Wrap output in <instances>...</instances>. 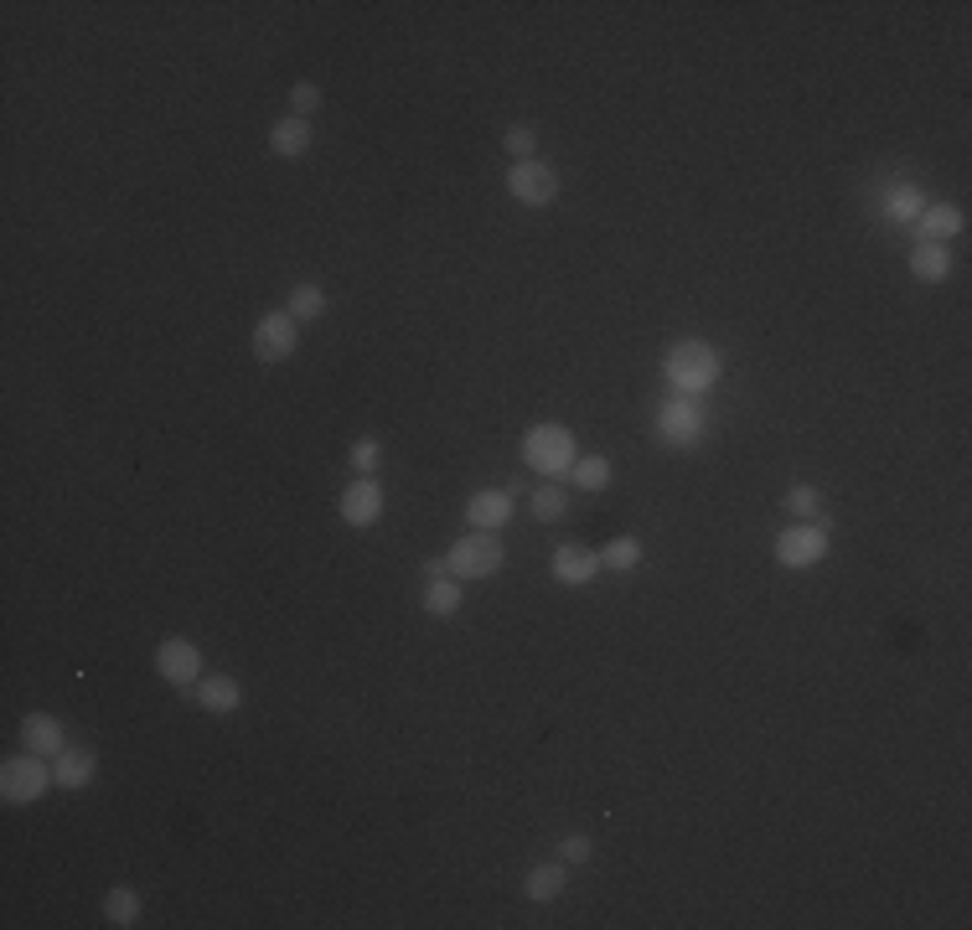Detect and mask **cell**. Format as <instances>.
<instances>
[{"label":"cell","mask_w":972,"mask_h":930,"mask_svg":"<svg viewBox=\"0 0 972 930\" xmlns=\"http://www.w3.org/2000/svg\"><path fill=\"white\" fill-rule=\"evenodd\" d=\"M663 372L682 398H699V393H709L719 383V352L703 347V341H678V347L667 352Z\"/></svg>","instance_id":"1"},{"label":"cell","mask_w":972,"mask_h":930,"mask_svg":"<svg viewBox=\"0 0 972 930\" xmlns=\"http://www.w3.org/2000/svg\"><path fill=\"white\" fill-rule=\"evenodd\" d=\"M523 460L544 475H569L575 460H580V445H575V435L564 424H533L523 435Z\"/></svg>","instance_id":"2"},{"label":"cell","mask_w":972,"mask_h":930,"mask_svg":"<svg viewBox=\"0 0 972 930\" xmlns=\"http://www.w3.org/2000/svg\"><path fill=\"white\" fill-rule=\"evenodd\" d=\"M502 558H507V548H502L496 533H471V538H461L445 554V564H450L456 579H492L502 569Z\"/></svg>","instance_id":"3"},{"label":"cell","mask_w":972,"mask_h":930,"mask_svg":"<svg viewBox=\"0 0 972 930\" xmlns=\"http://www.w3.org/2000/svg\"><path fill=\"white\" fill-rule=\"evenodd\" d=\"M47 786H57V780H52V770L32 750H26V755H11V761L0 765V796H6L11 807H32Z\"/></svg>","instance_id":"4"},{"label":"cell","mask_w":972,"mask_h":930,"mask_svg":"<svg viewBox=\"0 0 972 930\" xmlns=\"http://www.w3.org/2000/svg\"><path fill=\"white\" fill-rule=\"evenodd\" d=\"M822 558H828V527H822V517L818 523L786 527L782 538H776V564L782 569H812Z\"/></svg>","instance_id":"5"},{"label":"cell","mask_w":972,"mask_h":930,"mask_svg":"<svg viewBox=\"0 0 972 930\" xmlns=\"http://www.w3.org/2000/svg\"><path fill=\"white\" fill-rule=\"evenodd\" d=\"M295 347H301V321H295L291 310L259 316V326H254V357L259 362H285V357H295Z\"/></svg>","instance_id":"6"},{"label":"cell","mask_w":972,"mask_h":930,"mask_svg":"<svg viewBox=\"0 0 972 930\" xmlns=\"http://www.w3.org/2000/svg\"><path fill=\"white\" fill-rule=\"evenodd\" d=\"M657 435H663L673 450H688V445H699L703 435V408L699 398H667L663 408H657Z\"/></svg>","instance_id":"7"},{"label":"cell","mask_w":972,"mask_h":930,"mask_svg":"<svg viewBox=\"0 0 972 930\" xmlns=\"http://www.w3.org/2000/svg\"><path fill=\"white\" fill-rule=\"evenodd\" d=\"M507 192L523 207H548L559 197V176H554V166H544V161H512Z\"/></svg>","instance_id":"8"},{"label":"cell","mask_w":972,"mask_h":930,"mask_svg":"<svg viewBox=\"0 0 972 930\" xmlns=\"http://www.w3.org/2000/svg\"><path fill=\"white\" fill-rule=\"evenodd\" d=\"M155 672L176 682V688H197L203 682V652L197 642H182V636H171V642L155 646Z\"/></svg>","instance_id":"9"},{"label":"cell","mask_w":972,"mask_h":930,"mask_svg":"<svg viewBox=\"0 0 972 930\" xmlns=\"http://www.w3.org/2000/svg\"><path fill=\"white\" fill-rule=\"evenodd\" d=\"M383 517V486L373 475H358L352 486L341 491V523L347 527H373Z\"/></svg>","instance_id":"10"},{"label":"cell","mask_w":972,"mask_h":930,"mask_svg":"<svg viewBox=\"0 0 972 930\" xmlns=\"http://www.w3.org/2000/svg\"><path fill=\"white\" fill-rule=\"evenodd\" d=\"M548 575L559 579V584H590V579L600 575V554H590V548H580V543H564V548H554V564H548Z\"/></svg>","instance_id":"11"},{"label":"cell","mask_w":972,"mask_h":930,"mask_svg":"<svg viewBox=\"0 0 972 930\" xmlns=\"http://www.w3.org/2000/svg\"><path fill=\"white\" fill-rule=\"evenodd\" d=\"M21 744L32 750V755H42V761H57L63 750H68V734H63V724L52 719V713H26V724H21Z\"/></svg>","instance_id":"12"},{"label":"cell","mask_w":972,"mask_h":930,"mask_svg":"<svg viewBox=\"0 0 972 930\" xmlns=\"http://www.w3.org/2000/svg\"><path fill=\"white\" fill-rule=\"evenodd\" d=\"M512 517V491H477L466 502V523L471 533H496V527Z\"/></svg>","instance_id":"13"},{"label":"cell","mask_w":972,"mask_h":930,"mask_svg":"<svg viewBox=\"0 0 972 930\" xmlns=\"http://www.w3.org/2000/svg\"><path fill=\"white\" fill-rule=\"evenodd\" d=\"M94 776H99V755L94 750H63L57 765H52V780L63 791H84V786H94Z\"/></svg>","instance_id":"14"},{"label":"cell","mask_w":972,"mask_h":930,"mask_svg":"<svg viewBox=\"0 0 972 930\" xmlns=\"http://www.w3.org/2000/svg\"><path fill=\"white\" fill-rule=\"evenodd\" d=\"M910 228H916L921 243H947L952 233H962V207L957 203H931V207H921V218L910 222Z\"/></svg>","instance_id":"15"},{"label":"cell","mask_w":972,"mask_h":930,"mask_svg":"<svg viewBox=\"0 0 972 930\" xmlns=\"http://www.w3.org/2000/svg\"><path fill=\"white\" fill-rule=\"evenodd\" d=\"M569 889V863H544V868H533L528 879H523V895L533 899V905H554V899Z\"/></svg>","instance_id":"16"},{"label":"cell","mask_w":972,"mask_h":930,"mask_svg":"<svg viewBox=\"0 0 972 930\" xmlns=\"http://www.w3.org/2000/svg\"><path fill=\"white\" fill-rule=\"evenodd\" d=\"M270 151L280 155V161H295V155H306V151H310V119L285 114V119H280V124L270 130Z\"/></svg>","instance_id":"17"},{"label":"cell","mask_w":972,"mask_h":930,"mask_svg":"<svg viewBox=\"0 0 972 930\" xmlns=\"http://www.w3.org/2000/svg\"><path fill=\"white\" fill-rule=\"evenodd\" d=\"M910 274H916L921 285H941V280L952 274V254H947V243H916V254H910Z\"/></svg>","instance_id":"18"},{"label":"cell","mask_w":972,"mask_h":930,"mask_svg":"<svg viewBox=\"0 0 972 930\" xmlns=\"http://www.w3.org/2000/svg\"><path fill=\"white\" fill-rule=\"evenodd\" d=\"M197 703H203L207 713H233L243 703V688L233 677H203V682H197Z\"/></svg>","instance_id":"19"},{"label":"cell","mask_w":972,"mask_h":930,"mask_svg":"<svg viewBox=\"0 0 972 930\" xmlns=\"http://www.w3.org/2000/svg\"><path fill=\"white\" fill-rule=\"evenodd\" d=\"M456 610H461V579H456V575L429 579V590H425V615H435V621H450Z\"/></svg>","instance_id":"20"},{"label":"cell","mask_w":972,"mask_h":930,"mask_svg":"<svg viewBox=\"0 0 972 930\" xmlns=\"http://www.w3.org/2000/svg\"><path fill=\"white\" fill-rule=\"evenodd\" d=\"M636 564H642V538H611L605 543V554H600V569H615V575H632Z\"/></svg>","instance_id":"21"},{"label":"cell","mask_w":972,"mask_h":930,"mask_svg":"<svg viewBox=\"0 0 972 930\" xmlns=\"http://www.w3.org/2000/svg\"><path fill=\"white\" fill-rule=\"evenodd\" d=\"M569 481L596 496V491L611 486V460H605V456H580V460H575V471H569Z\"/></svg>","instance_id":"22"},{"label":"cell","mask_w":972,"mask_h":930,"mask_svg":"<svg viewBox=\"0 0 972 930\" xmlns=\"http://www.w3.org/2000/svg\"><path fill=\"white\" fill-rule=\"evenodd\" d=\"M285 310H291L295 321H321V316H326V295H321V285H295V289H291V300H285Z\"/></svg>","instance_id":"23"},{"label":"cell","mask_w":972,"mask_h":930,"mask_svg":"<svg viewBox=\"0 0 972 930\" xmlns=\"http://www.w3.org/2000/svg\"><path fill=\"white\" fill-rule=\"evenodd\" d=\"M533 517H538V523H559L564 517V507H569V491L559 486V481H548V486H538L533 491Z\"/></svg>","instance_id":"24"},{"label":"cell","mask_w":972,"mask_h":930,"mask_svg":"<svg viewBox=\"0 0 972 930\" xmlns=\"http://www.w3.org/2000/svg\"><path fill=\"white\" fill-rule=\"evenodd\" d=\"M103 915H109V926H135L140 920V895L135 889H109L103 895Z\"/></svg>","instance_id":"25"},{"label":"cell","mask_w":972,"mask_h":930,"mask_svg":"<svg viewBox=\"0 0 972 930\" xmlns=\"http://www.w3.org/2000/svg\"><path fill=\"white\" fill-rule=\"evenodd\" d=\"M921 192H916V186H895V192H889V203H885V212H889V222H916L921 218Z\"/></svg>","instance_id":"26"},{"label":"cell","mask_w":972,"mask_h":930,"mask_svg":"<svg viewBox=\"0 0 972 930\" xmlns=\"http://www.w3.org/2000/svg\"><path fill=\"white\" fill-rule=\"evenodd\" d=\"M818 507H822V491L818 486H791L786 491V512L797 523H818Z\"/></svg>","instance_id":"27"},{"label":"cell","mask_w":972,"mask_h":930,"mask_svg":"<svg viewBox=\"0 0 972 930\" xmlns=\"http://www.w3.org/2000/svg\"><path fill=\"white\" fill-rule=\"evenodd\" d=\"M502 145L512 151V161H533V151H538V130H533V124H512L507 135H502Z\"/></svg>","instance_id":"28"},{"label":"cell","mask_w":972,"mask_h":930,"mask_svg":"<svg viewBox=\"0 0 972 930\" xmlns=\"http://www.w3.org/2000/svg\"><path fill=\"white\" fill-rule=\"evenodd\" d=\"M316 109H321V88H316V84H295L291 88V114L310 119Z\"/></svg>","instance_id":"29"},{"label":"cell","mask_w":972,"mask_h":930,"mask_svg":"<svg viewBox=\"0 0 972 930\" xmlns=\"http://www.w3.org/2000/svg\"><path fill=\"white\" fill-rule=\"evenodd\" d=\"M378 456H383V450H378V440H358L352 450H347V460H352V471H358V475H373L378 471Z\"/></svg>","instance_id":"30"},{"label":"cell","mask_w":972,"mask_h":930,"mask_svg":"<svg viewBox=\"0 0 972 930\" xmlns=\"http://www.w3.org/2000/svg\"><path fill=\"white\" fill-rule=\"evenodd\" d=\"M590 853H596V843H590L585 832H569V838H564V847H559V858H564V863H585Z\"/></svg>","instance_id":"31"},{"label":"cell","mask_w":972,"mask_h":930,"mask_svg":"<svg viewBox=\"0 0 972 930\" xmlns=\"http://www.w3.org/2000/svg\"><path fill=\"white\" fill-rule=\"evenodd\" d=\"M450 575V564L445 558H425V579H445Z\"/></svg>","instance_id":"32"}]
</instances>
